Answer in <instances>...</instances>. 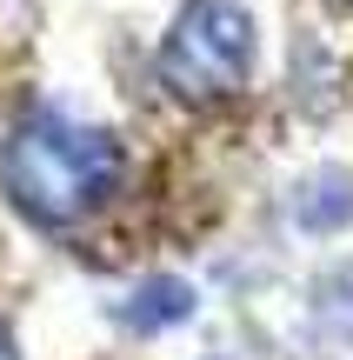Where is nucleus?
<instances>
[{
  "mask_svg": "<svg viewBox=\"0 0 353 360\" xmlns=\"http://www.w3.org/2000/svg\"><path fill=\"white\" fill-rule=\"evenodd\" d=\"M187 314H194V287L187 281H147V287H133V300L120 307V321L140 327V334H154V327H173V321H187Z\"/></svg>",
  "mask_w": 353,
  "mask_h": 360,
  "instance_id": "nucleus-3",
  "label": "nucleus"
},
{
  "mask_svg": "<svg viewBox=\"0 0 353 360\" xmlns=\"http://www.w3.org/2000/svg\"><path fill=\"white\" fill-rule=\"evenodd\" d=\"M160 80L180 101H220L253 74V13L240 0H187L160 40Z\"/></svg>",
  "mask_w": 353,
  "mask_h": 360,
  "instance_id": "nucleus-2",
  "label": "nucleus"
},
{
  "mask_svg": "<svg viewBox=\"0 0 353 360\" xmlns=\"http://www.w3.org/2000/svg\"><path fill=\"white\" fill-rule=\"evenodd\" d=\"M0 360H20V354H13V334H7V327H0Z\"/></svg>",
  "mask_w": 353,
  "mask_h": 360,
  "instance_id": "nucleus-4",
  "label": "nucleus"
},
{
  "mask_svg": "<svg viewBox=\"0 0 353 360\" xmlns=\"http://www.w3.org/2000/svg\"><path fill=\"white\" fill-rule=\"evenodd\" d=\"M127 154L107 127L67 114H27L0 147V187L34 227H74L114 200Z\"/></svg>",
  "mask_w": 353,
  "mask_h": 360,
  "instance_id": "nucleus-1",
  "label": "nucleus"
}]
</instances>
